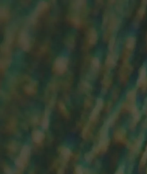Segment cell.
Wrapping results in <instances>:
<instances>
[{
	"label": "cell",
	"mask_w": 147,
	"mask_h": 174,
	"mask_svg": "<svg viewBox=\"0 0 147 174\" xmlns=\"http://www.w3.org/2000/svg\"><path fill=\"white\" fill-rule=\"evenodd\" d=\"M68 59L66 57L59 56L54 61L52 70L57 75H62L64 74L67 70Z\"/></svg>",
	"instance_id": "1"
},
{
	"label": "cell",
	"mask_w": 147,
	"mask_h": 174,
	"mask_svg": "<svg viewBox=\"0 0 147 174\" xmlns=\"http://www.w3.org/2000/svg\"><path fill=\"white\" fill-rule=\"evenodd\" d=\"M133 68L131 64H129V62L123 63L119 74L120 81L122 84L125 85L128 82L129 76L133 72Z\"/></svg>",
	"instance_id": "2"
},
{
	"label": "cell",
	"mask_w": 147,
	"mask_h": 174,
	"mask_svg": "<svg viewBox=\"0 0 147 174\" xmlns=\"http://www.w3.org/2000/svg\"><path fill=\"white\" fill-rule=\"evenodd\" d=\"M18 43L21 48L24 51H28L31 47V38L26 31H21L18 35Z\"/></svg>",
	"instance_id": "3"
},
{
	"label": "cell",
	"mask_w": 147,
	"mask_h": 174,
	"mask_svg": "<svg viewBox=\"0 0 147 174\" xmlns=\"http://www.w3.org/2000/svg\"><path fill=\"white\" fill-rule=\"evenodd\" d=\"M109 144V138H107L104 140H99L98 145L94 147L93 151L95 155L99 153H103L106 152Z\"/></svg>",
	"instance_id": "4"
},
{
	"label": "cell",
	"mask_w": 147,
	"mask_h": 174,
	"mask_svg": "<svg viewBox=\"0 0 147 174\" xmlns=\"http://www.w3.org/2000/svg\"><path fill=\"white\" fill-rule=\"evenodd\" d=\"M103 106V101L102 98H98L96 102V105L91 112L89 116V120L92 122L95 121L98 117L101 110Z\"/></svg>",
	"instance_id": "5"
},
{
	"label": "cell",
	"mask_w": 147,
	"mask_h": 174,
	"mask_svg": "<svg viewBox=\"0 0 147 174\" xmlns=\"http://www.w3.org/2000/svg\"><path fill=\"white\" fill-rule=\"evenodd\" d=\"M49 8V3L44 1H40L36 7L35 10L32 15V18L35 21V18L42 13H43Z\"/></svg>",
	"instance_id": "6"
},
{
	"label": "cell",
	"mask_w": 147,
	"mask_h": 174,
	"mask_svg": "<svg viewBox=\"0 0 147 174\" xmlns=\"http://www.w3.org/2000/svg\"><path fill=\"white\" fill-rule=\"evenodd\" d=\"M23 89L26 94L29 95H34L38 92V83L36 81L31 82L25 85Z\"/></svg>",
	"instance_id": "7"
},
{
	"label": "cell",
	"mask_w": 147,
	"mask_h": 174,
	"mask_svg": "<svg viewBox=\"0 0 147 174\" xmlns=\"http://www.w3.org/2000/svg\"><path fill=\"white\" fill-rule=\"evenodd\" d=\"M147 69L146 67L143 66L142 67L139 72V76H138V79L137 82V86L140 88L142 87L143 85L145 82L147 78Z\"/></svg>",
	"instance_id": "8"
},
{
	"label": "cell",
	"mask_w": 147,
	"mask_h": 174,
	"mask_svg": "<svg viewBox=\"0 0 147 174\" xmlns=\"http://www.w3.org/2000/svg\"><path fill=\"white\" fill-rule=\"evenodd\" d=\"M57 151L60 155L62 158L63 161L67 162L70 159L71 155V151L68 147L61 146L58 148Z\"/></svg>",
	"instance_id": "9"
},
{
	"label": "cell",
	"mask_w": 147,
	"mask_h": 174,
	"mask_svg": "<svg viewBox=\"0 0 147 174\" xmlns=\"http://www.w3.org/2000/svg\"><path fill=\"white\" fill-rule=\"evenodd\" d=\"M113 137L116 142H125L126 140V131L123 128H119L114 132Z\"/></svg>",
	"instance_id": "10"
},
{
	"label": "cell",
	"mask_w": 147,
	"mask_h": 174,
	"mask_svg": "<svg viewBox=\"0 0 147 174\" xmlns=\"http://www.w3.org/2000/svg\"><path fill=\"white\" fill-rule=\"evenodd\" d=\"M109 26H108V29L107 31V32L111 34V33L116 29V28L118 27L119 21L117 17H116V15L113 14L109 17Z\"/></svg>",
	"instance_id": "11"
},
{
	"label": "cell",
	"mask_w": 147,
	"mask_h": 174,
	"mask_svg": "<svg viewBox=\"0 0 147 174\" xmlns=\"http://www.w3.org/2000/svg\"><path fill=\"white\" fill-rule=\"evenodd\" d=\"M98 40V33L96 29L92 28L88 32V42L90 45H95Z\"/></svg>",
	"instance_id": "12"
},
{
	"label": "cell",
	"mask_w": 147,
	"mask_h": 174,
	"mask_svg": "<svg viewBox=\"0 0 147 174\" xmlns=\"http://www.w3.org/2000/svg\"><path fill=\"white\" fill-rule=\"evenodd\" d=\"M32 139L35 143H40L45 138V134L40 130H35L32 132Z\"/></svg>",
	"instance_id": "13"
},
{
	"label": "cell",
	"mask_w": 147,
	"mask_h": 174,
	"mask_svg": "<svg viewBox=\"0 0 147 174\" xmlns=\"http://www.w3.org/2000/svg\"><path fill=\"white\" fill-rule=\"evenodd\" d=\"M132 116H133V120L131 121L130 125H129V128L131 129H133L136 127L137 123L139 121L140 119V113L139 110L137 109L136 107L132 112Z\"/></svg>",
	"instance_id": "14"
},
{
	"label": "cell",
	"mask_w": 147,
	"mask_h": 174,
	"mask_svg": "<svg viewBox=\"0 0 147 174\" xmlns=\"http://www.w3.org/2000/svg\"><path fill=\"white\" fill-rule=\"evenodd\" d=\"M117 58L116 56L113 53H109L107 55L106 60H105V64L106 66L108 68H113L116 66L117 63Z\"/></svg>",
	"instance_id": "15"
},
{
	"label": "cell",
	"mask_w": 147,
	"mask_h": 174,
	"mask_svg": "<svg viewBox=\"0 0 147 174\" xmlns=\"http://www.w3.org/2000/svg\"><path fill=\"white\" fill-rule=\"evenodd\" d=\"M31 154V147L28 145H25L23 146L20 151V157L23 159L25 162L28 163V159Z\"/></svg>",
	"instance_id": "16"
},
{
	"label": "cell",
	"mask_w": 147,
	"mask_h": 174,
	"mask_svg": "<svg viewBox=\"0 0 147 174\" xmlns=\"http://www.w3.org/2000/svg\"><path fill=\"white\" fill-rule=\"evenodd\" d=\"M69 21L70 23L75 27L79 28L81 26L82 21L81 17L79 15L76 14H72L69 15V17L68 18Z\"/></svg>",
	"instance_id": "17"
},
{
	"label": "cell",
	"mask_w": 147,
	"mask_h": 174,
	"mask_svg": "<svg viewBox=\"0 0 147 174\" xmlns=\"http://www.w3.org/2000/svg\"><path fill=\"white\" fill-rule=\"evenodd\" d=\"M146 13H147V6L142 5V6L139 7V8L138 9L136 13V23H139L140 21H141L146 16Z\"/></svg>",
	"instance_id": "18"
},
{
	"label": "cell",
	"mask_w": 147,
	"mask_h": 174,
	"mask_svg": "<svg viewBox=\"0 0 147 174\" xmlns=\"http://www.w3.org/2000/svg\"><path fill=\"white\" fill-rule=\"evenodd\" d=\"M10 17V11L8 8L4 6L0 7V20L1 22L6 21Z\"/></svg>",
	"instance_id": "19"
},
{
	"label": "cell",
	"mask_w": 147,
	"mask_h": 174,
	"mask_svg": "<svg viewBox=\"0 0 147 174\" xmlns=\"http://www.w3.org/2000/svg\"><path fill=\"white\" fill-rule=\"evenodd\" d=\"M137 98V90L132 89L128 91L126 95V101L132 104H135Z\"/></svg>",
	"instance_id": "20"
},
{
	"label": "cell",
	"mask_w": 147,
	"mask_h": 174,
	"mask_svg": "<svg viewBox=\"0 0 147 174\" xmlns=\"http://www.w3.org/2000/svg\"><path fill=\"white\" fill-rule=\"evenodd\" d=\"M136 38L133 36H129L127 38V39H126L125 44V48L132 52L136 47Z\"/></svg>",
	"instance_id": "21"
},
{
	"label": "cell",
	"mask_w": 147,
	"mask_h": 174,
	"mask_svg": "<svg viewBox=\"0 0 147 174\" xmlns=\"http://www.w3.org/2000/svg\"><path fill=\"white\" fill-rule=\"evenodd\" d=\"M136 108L135 104H132L128 101L124 102L122 103L121 106V110L123 112H129L132 113L133 110Z\"/></svg>",
	"instance_id": "22"
},
{
	"label": "cell",
	"mask_w": 147,
	"mask_h": 174,
	"mask_svg": "<svg viewBox=\"0 0 147 174\" xmlns=\"http://www.w3.org/2000/svg\"><path fill=\"white\" fill-rule=\"evenodd\" d=\"M50 112L49 109H46L45 111V115L44 117L43 118L41 123L42 127L44 129H47L49 127V116Z\"/></svg>",
	"instance_id": "23"
},
{
	"label": "cell",
	"mask_w": 147,
	"mask_h": 174,
	"mask_svg": "<svg viewBox=\"0 0 147 174\" xmlns=\"http://www.w3.org/2000/svg\"><path fill=\"white\" fill-rule=\"evenodd\" d=\"M17 119L14 117L10 118L7 123L6 128L9 132H13L16 129L17 126Z\"/></svg>",
	"instance_id": "24"
},
{
	"label": "cell",
	"mask_w": 147,
	"mask_h": 174,
	"mask_svg": "<svg viewBox=\"0 0 147 174\" xmlns=\"http://www.w3.org/2000/svg\"><path fill=\"white\" fill-rule=\"evenodd\" d=\"M58 108L59 109V111L63 115L64 117L66 119H68L69 117V112L65 105V104L62 101H59L58 102Z\"/></svg>",
	"instance_id": "25"
},
{
	"label": "cell",
	"mask_w": 147,
	"mask_h": 174,
	"mask_svg": "<svg viewBox=\"0 0 147 174\" xmlns=\"http://www.w3.org/2000/svg\"><path fill=\"white\" fill-rule=\"evenodd\" d=\"M71 3V8L74 10H79L81 8H83L86 6V1H73Z\"/></svg>",
	"instance_id": "26"
},
{
	"label": "cell",
	"mask_w": 147,
	"mask_h": 174,
	"mask_svg": "<svg viewBox=\"0 0 147 174\" xmlns=\"http://www.w3.org/2000/svg\"><path fill=\"white\" fill-rule=\"evenodd\" d=\"M109 125L107 124V123L105 124L102 128H101V130L99 132V137L100 140H104L108 138V128Z\"/></svg>",
	"instance_id": "27"
},
{
	"label": "cell",
	"mask_w": 147,
	"mask_h": 174,
	"mask_svg": "<svg viewBox=\"0 0 147 174\" xmlns=\"http://www.w3.org/2000/svg\"><path fill=\"white\" fill-rule=\"evenodd\" d=\"M14 38V32L13 31L9 29L6 32V42L5 43L10 45V44L13 42V39Z\"/></svg>",
	"instance_id": "28"
},
{
	"label": "cell",
	"mask_w": 147,
	"mask_h": 174,
	"mask_svg": "<svg viewBox=\"0 0 147 174\" xmlns=\"http://www.w3.org/2000/svg\"><path fill=\"white\" fill-rule=\"evenodd\" d=\"M112 84V78L108 75H106L102 81L103 88L107 90Z\"/></svg>",
	"instance_id": "29"
},
{
	"label": "cell",
	"mask_w": 147,
	"mask_h": 174,
	"mask_svg": "<svg viewBox=\"0 0 147 174\" xmlns=\"http://www.w3.org/2000/svg\"><path fill=\"white\" fill-rule=\"evenodd\" d=\"M18 149V144L15 141H12L9 142L7 146L8 151L10 153H15Z\"/></svg>",
	"instance_id": "30"
},
{
	"label": "cell",
	"mask_w": 147,
	"mask_h": 174,
	"mask_svg": "<svg viewBox=\"0 0 147 174\" xmlns=\"http://www.w3.org/2000/svg\"><path fill=\"white\" fill-rule=\"evenodd\" d=\"M118 113L117 112H116L113 113L108 119L107 121V124L109 125V127H112L115 124L116 121H117L118 117Z\"/></svg>",
	"instance_id": "31"
},
{
	"label": "cell",
	"mask_w": 147,
	"mask_h": 174,
	"mask_svg": "<svg viewBox=\"0 0 147 174\" xmlns=\"http://www.w3.org/2000/svg\"><path fill=\"white\" fill-rule=\"evenodd\" d=\"M14 163L16 166L20 170H23L27 164V163L25 162L23 159H22L20 156L16 159Z\"/></svg>",
	"instance_id": "32"
},
{
	"label": "cell",
	"mask_w": 147,
	"mask_h": 174,
	"mask_svg": "<svg viewBox=\"0 0 147 174\" xmlns=\"http://www.w3.org/2000/svg\"><path fill=\"white\" fill-rule=\"evenodd\" d=\"M80 88L82 91L88 93V92H90V91L91 90L92 87L88 82L83 81L80 84Z\"/></svg>",
	"instance_id": "33"
},
{
	"label": "cell",
	"mask_w": 147,
	"mask_h": 174,
	"mask_svg": "<svg viewBox=\"0 0 147 174\" xmlns=\"http://www.w3.org/2000/svg\"><path fill=\"white\" fill-rule=\"evenodd\" d=\"M90 134V125L89 124L86 125L82 131V137L84 139H86Z\"/></svg>",
	"instance_id": "34"
},
{
	"label": "cell",
	"mask_w": 147,
	"mask_h": 174,
	"mask_svg": "<svg viewBox=\"0 0 147 174\" xmlns=\"http://www.w3.org/2000/svg\"><path fill=\"white\" fill-rule=\"evenodd\" d=\"M132 54V51H129L126 49V48H124L122 53V61L123 63L128 62H129V59L130 56H131Z\"/></svg>",
	"instance_id": "35"
},
{
	"label": "cell",
	"mask_w": 147,
	"mask_h": 174,
	"mask_svg": "<svg viewBox=\"0 0 147 174\" xmlns=\"http://www.w3.org/2000/svg\"><path fill=\"white\" fill-rule=\"evenodd\" d=\"M116 38L114 36H111L110 39H109V45H108V48H109V50L111 53H113L114 49V47H115V45H116Z\"/></svg>",
	"instance_id": "36"
},
{
	"label": "cell",
	"mask_w": 147,
	"mask_h": 174,
	"mask_svg": "<svg viewBox=\"0 0 147 174\" xmlns=\"http://www.w3.org/2000/svg\"><path fill=\"white\" fill-rule=\"evenodd\" d=\"M94 156H95V153L92 151L87 152L85 154V159L88 162H91L94 158Z\"/></svg>",
	"instance_id": "37"
},
{
	"label": "cell",
	"mask_w": 147,
	"mask_h": 174,
	"mask_svg": "<svg viewBox=\"0 0 147 174\" xmlns=\"http://www.w3.org/2000/svg\"><path fill=\"white\" fill-rule=\"evenodd\" d=\"M120 90L118 88H115L113 92H112V99L114 101H116L120 96Z\"/></svg>",
	"instance_id": "38"
},
{
	"label": "cell",
	"mask_w": 147,
	"mask_h": 174,
	"mask_svg": "<svg viewBox=\"0 0 147 174\" xmlns=\"http://www.w3.org/2000/svg\"><path fill=\"white\" fill-rule=\"evenodd\" d=\"M92 65L95 69H98L100 66V62L99 59L97 57H94L92 59Z\"/></svg>",
	"instance_id": "39"
},
{
	"label": "cell",
	"mask_w": 147,
	"mask_h": 174,
	"mask_svg": "<svg viewBox=\"0 0 147 174\" xmlns=\"http://www.w3.org/2000/svg\"><path fill=\"white\" fill-rule=\"evenodd\" d=\"M147 146L146 149V151L144 152V153L143 155V156L142 158L141 161H140V166H144L146 163H147Z\"/></svg>",
	"instance_id": "40"
},
{
	"label": "cell",
	"mask_w": 147,
	"mask_h": 174,
	"mask_svg": "<svg viewBox=\"0 0 147 174\" xmlns=\"http://www.w3.org/2000/svg\"><path fill=\"white\" fill-rule=\"evenodd\" d=\"M93 104V100L90 97H87L84 102V106L86 108H90Z\"/></svg>",
	"instance_id": "41"
},
{
	"label": "cell",
	"mask_w": 147,
	"mask_h": 174,
	"mask_svg": "<svg viewBox=\"0 0 147 174\" xmlns=\"http://www.w3.org/2000/svg\"><path fill=\"white\" fill-rule=\"evenodd\" d=\"M84 173L85 170H83L82 166L81 165H78L75 167L74 174H84Z\"/></svg>",
	"instance_id": "42"
},
{
	"label": "cell",
	"mask_w": 147,
	"mask_h": 174,
	"mask_svg": "<svg viewBox=\"0 0 147 174\" xmlns=\"http://www.w3.org/2000/svg\"><path fill=\"white\" fill-rule=\"evenodd\" d=\"M3 169V172L5 174H14L12 169L10 167H9L8 165H4Z\"/></svg>",
	"instance_id": "43"
},
{
	"label": "cell",
	"mask_w": 147,
	"mask_h": 174,
	"mask_svg": "<svg viewBox=\"0 0 147 174\" xmlns=\"http://www.w3.org/2000/svg\"><path fill=\"white\" fill-rule=\"evenodd\" d=\"M112 107H113V103L111 101H109L107 103V105L106 106V108H105V110L107 113H109L111 109H112Z\"/></svg>",
	"instance_id": "44"
},
{
	"label": "cell",
	"mask_w": 147,
	"mask_h": 174,
	"mask_svg": "<svg viewBox=\"0 0 147 174\" xmlns=\"http://www.w3.org/2000/svg\"><path fill=\"white\" fill-rule=\"evenodd\" d=\"M141 88L143 92H146V91H147V78L146 81H145V82L144 83V84L143 85L142 87H141Z\"/></svg>",
	"instance_id": "45"
},
{
	"label": "cell",
	"mask_w": 147,
	"mask_h": 174,
	"mask_svg": "<svg viewBox=\"0 0 147 174\" xmlns=\"http://www.w3.org/2000/svg\"><path fill=\"white\" fill-rule=\"evenodd\" d=\"M115 174H124V171L123 168L120 167V168L116 171V173H115Z\"/></svg>",
	"instance_id": "46"
},
{
	"label": "cell",
	"mask_w": 147,
	"mask_h": 174,
	"mask_svg": "<svg viewBox=\"0 0 147 174\" xmlns=\"http://www.w3.org/2000/svg\"><path fill=\"white\" fill-rule=\"evenodd\" d=\"M64 174V169L63 167H60L57 172V174Z\"/></svg>",
	"instance_id": "47"
},
{
	"label": "cell",
	"mask_w": 147,
	"mask_h": 174,
	"mask_svg": "<svg viewBox=\"0 0 147 174\" xmlns=\"http://www.w3.org/2000/svg\"><path fill=\"white\" fill-rule=\"evenodd\" d=\"M144 113L147 115V98L146 100V102H145V104L144 106Z\"/></svg>",
	"instance_id": "48"
},
{
	"label": "cell",
	"mask_w": 147,
	"mask_h": 174,
	"mask_svg": "<svg viewBox=\"0 0 147 174\" xmlns=\"http://www.w3.org/2000/svg\"><path fill=\"white\" fill-rule=\"evenodd\" d=\"M32 120H33V123H35V124H36V123L38 122V117H35V118H33Z\"/></svg>",
	"instance_id": "49"
},
{
	"label": "cell",
	"mask_w": 147,
	"mask_h": 174,
	"mask_svg": "<svg viewBox=\"0 0 147 174\" xmlns=\"http://www.w3.org/2000/svg\"><path fill=\"white\" fill-rule=\"evenodd\" d=\"M142 5H144V6H147V0H144L142 1Z\"/></svg>",
	"instance_id": "50"
},
{
	"label": "cell",
	"mask_w": 147,
	"mask_h": 174,
	"mask_svg": "<svg viewBox=\"0 0 147 174\" xmlns=\"http://www.w3.org/2000/svg\"><path fill=\"white\" fill-rule=\"evenodd\" d=\"M146 40H147V36H146Z\"/></svg>",
	"instance_id": "51"
}]
</instances>
